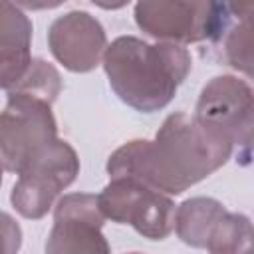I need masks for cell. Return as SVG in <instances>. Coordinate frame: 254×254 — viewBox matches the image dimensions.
I'll use <instances>...</instances> for the list:
<instances>
[{
	"instance_id": "obj_6",
	"label": "cell",
	"mask_w": 254,
	"mask_h": 254,
	"mask_svg": "<svg viewBox=\"0 0 254 254\" xmlns=\"http://www.w3.org/2000/svg\"><path fill=\"white\" fill-rule=\"evenodd\" d=\"M77 169L75 151L56 139L18 173L20 181L12 192L14 206L28 218L44 216L56 194L75 179Z\"/></svg>"
},
{
	"instance_id": "obj_11",
	"label": "cell",
	"mask_w": 254,
	"mask_h": 254,
	"mask_svg": "<svg viewBox=\"0 0 254 254\" xmlns=\"http://www.w3.org/2000/svg\"><path fill=\"white\" fill-rule=\"evenodd\" d=\"M242 216L226 214L224 208L210 198H192L177 210L179 236L192 246H206L208 240L220 238V230L234 234Z\"/></svg>"
},
{
	"instance_id": "obj_10",
	"label": "cell",
	"mask_w": 254,
	"mask_h": 254,
	"mask_svg": "<svg viewBox=\"0 0 254 254\" xmlns=\"http://www.w3.org/2000/svg\"><path fill=\"white\" fill-rule=\"evenodd\" d=\"M32 22L10 0H0V87H12L28 69Z\"/></svg>"
},
{
	"instance_id": "obj_3",
	"label": "cell",
	"mask_w": 254,
	"mask_h": 254,
	"mask_svg": "<svg viewBox=\"0 0 254 254\" xmlns=\"http://www.w3.org/2000/svg\"><path fill=\"white\" fill-rule=\"evenodd\" d=\"M52 101L22 89H10L8 105L0 113V165L20 173L56 137Z\"/></svg>"
},
{
	"instance_id": "obj_12",
	"label": "cell",
	"mask_w": 254,
	"mask_h": 254,
	"mask_svg": "<svg viewBox=\"0 0 254 254\" xmlns=\"http://www.w3.org/2000/svg\"><path fill=\"white\" fill-rule=\"evenodd\" d=\"M20 228L4 212H0V252H14L20 248Z\"/></svg>"
},
{
	"instance_id": "obj_7",
	"label": "cell",
	"mask_w": 254,
	"mask_h": 254,
	"mask_svg": "<svg viewBox=\"0 0 254 254\" xmlns=\"http://www.w3.org/2000/svg\"><path fill=\"white\" fill-rule=\"evenodd\" d=\"M204 129L230 145L250 147L252 131V93L244 81L234 77H216L200 93L194 117Z\"/></svg>"
},
{
	"instance_id": "obj_9",
	"label": "cell",
	"mask_w": 254,
	"mask_h": 254,
	"mask_svg": "<svg viewBox=\"0 0 254 254\" xmlns=\"http://www.w3.org/2000/svg\"><path fill=\"white\" fill-rule=\"evenodd\" d=\"M50 46L54 56L73 71H87L97 65L105 34L97 20L85 12H71L56 20L50 28Z\"/></svg>"
},
{
	"instance_id": "obj_1",
	"label": "cell",
	"mask_w": 254,
	"mask_h": 254,
	"mask_svg": "<svg viewBox=\"0 0 254 254\" xmlns=\"http://www.w3.org/2000/svg\"><path fill=\"white\" fill-rule=\"evenodd\" d=\"M232 145L185 113L169 115L155 141H131L107 163L111 177L129 175L161 192L179 194L226 163Z\"/></svg>"
},
{
	"instance_id": "obj_4",
	"label": "cell",
	"mask_w": 254,
	"mask_h": 254,
	"mask_svg": "<svg viewBox=\"0 0 254 254\" xmlns=\"http://www.w3.org/2000/svg\"><path fill=\"white\" fill-rule=\"evenodd\" d=\"M103 216L131 224L149 238H163L171 232L175 222L173 202L151 185L117 175L97 196Z\"/></svg>"
},
{
	"instance_id": "obj_13",
	"label": "cell",
	"mask_w": 254,
	"mask_h": 254,
	"mask_svg": "<svg viewBox=\"0 0 254 254\" xmlns=\"http://www.w3.org/2000/svg\"><path fill=\"white\" fill-rule=\"evenodd\" d=\"M10 2L28 10H46V8H56L65 0H10Z\"/></svg>"
},
{
	"instance_id": "obj_14",
	"label": "cell",
	"mask_w": 254,
	"mask_h": 254,
	"mask_svg": "<svg viewBox=\"0 0 254 254\" xmlns=\"http://www.w3.org/2000/svg\"><path fill=\"white\" fill-rule=\"evenodd\" d=\"M93 2L97 6H101V8H119V6H123L129 0H93Z\"/></svg>"
},
{
	"instance_id": "obj_5",
	"label": "cell",
	"mask_w": 254,
	"mask_h": 254,
	"mask_svg": "<svg viewBox=\"0 0 254 254\" xmlns=\"http://www.w3.org/2000/svg\"><path fill=\"white\" fill-rule=\"evenodd\" d=\"M222 12L216 0H139L135 20L153 38L189 44L214 36L224 26Z\"/></svg>"
},
{
	"instance_id": "obj_2",
	"label": "cell",
	"mask_w": 254,
	"mask_h": 254,
	"mask_svg": "<svg viewBox=\"0 0 254 254\" xmlns=\"http://www.w3.org/2000/svg\"><path fill=\"white\" fill-rule=\"evenodd\" d=\"M103 65L115 93L127 105L151 113L173 99L190 69V58L175 44H147L123 36L105 50Z\"/></svg>"
},
{
	"instance_id": "obj_8",
	"label": "cell",
	"mask_w": 254,
	"mask_h": 254,
	"mask_svg": "<svg viewBox=\"0 0 254 254\" xmlns=\"http://www.w3.org/2000/svg\"><path fill=\"white\" fill-rule=\"evenodd\" d=\"M103 224V212L97 196L93 194H69L58 202L56 226L52 230L48 252H81V250H103L107 244L99 232Z\"/></svg>"
},
{
	"instance_id": "obj_15",
	"label": "cell",
	"mask_w": 254,
	"mask_h": 254,
	"mask_svg": "<svg viewBox=\"0 0 254 254\" xmlns=\"http://www.w3.org/2000/svg\"><path fill=\"white\" fill-rule=\"evenodd\" d=\"M0 181H2V165H0Z\"/></svg>"
}]
</instances>
